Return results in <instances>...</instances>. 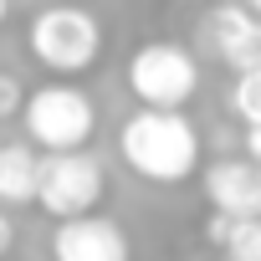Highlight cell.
<instances>
[{"mask_svg":"<svg viewBox=\"0 0 261 261\" xmlns=\"http://www.w3.org/2000/svg\"><path fill=\"white\" fill-rule=\"evenodd\" d=\"M118 149H123L128 169L154 179V185H179L200 164V134H195V123L179 108H149L144 102L134 118L123 123Z\"/></svg>","mask_w":261,"mask_h":261,"instance_id":"6da1fadb","label":"cell"},{"mask_svg":"<svg viewBox=\"0 0 261 261\" xmlns=\"http://www.w3.org/2000/svg\"><path fill=\"white\" fill-rule=\"evenodd\" d=\"M102 51V26L82 6H46L31 21V57L51 67L57 77H77L97 62Z\"/></svg>","mask_w":261,"mask_h":261,"instance_id":"7a4b0ae2","label":"cell"},{"mask_svg":"<svg viewBox=\"0 0 261 261\" xmlns=\"http://www.w3.org/2000/svg\"><path fill=\"white\" fill-rule=\"evenodd\" d=\"M26 118V134L51 154V149H87L92 128H97V108L82 87L72 82H51V87H36L21 108Z\"/></svg>","mask_w":261,"mask_h":261,"instance_id":"3957f363","label":"cell"},{"mask_svg":"<svg viewBox=\"0 0 261 261\" xmlns=\"http://www.w3.org/2000/svg\"><path fill=\"white\" fill-rule=\"evenodd\" d=\"M128 87L149 108H185L200 87V62L179 41H144L128 62Z\"/></svg>","mask_w":261,"mask_h":261,"instance_id":"277c9868","label":"cell"},{"mask_svg":"<svg viewBox=\"0 0 261 261\" xmlns=\"http://www.w3.org/2000/svg\"><path fill=\"white\" fill-rule=\"evenodd\" d=\"M102 200V164L87 154V149H51L41 159V190H36V205L57 220L67 215H87L92 205Z\"/></svg>","mask_w":261,"mask_h":261,"instance_id":"5b68a950","label":"cell"},{"mask_svg":"<svg viewBox=\"0 0 261 261\" xmlns=\"http://www.w3.org/2000/svg\"><path fill=\"white\" fill-rule=\"evenodd\" d=\"M200 41L230 67V72H251L261 67V16L251 6H215L205 16Z\"/></svg>","mask_w":261,"mask_h":261,"instance_id":"8992f818","label":"cell"},{"mask_svg":"<svg viewBox=\"0 0 261 261\" xmlns=\"http://www.w3.org/2000/svg\"><path fill=\"white\" fill-rule=\"evenodd\" d=\"M51 251H57V261H123L128 256V236L113 220L87 210V215H67L57 225Z\"/></svg>","mask_w":261,"mask_h":261,"instance_id":"52a82bcc","label":"cell"},{"mask_svg":"<svg viewBox=\"0 0 261 261\" xmlns=\"http://www.w3.org/2000/svg\"><path fill=\"white\" fill-rule=\"evenodd\" d=\"M205 195L225 215H261V164L256 159H220L205 169Z\"/></svg>","mask_w":261,"mask_h":261,"instance_id":"ba28073f","label":"cell"},{"mask_svg":"<svg viewBox=\"0 0 261 261\" xmlns=\"http://www.w3.org/2000/svg\"><path fill=\"white\" fill-rule=\"evenodd\" d=\"M41 190V159L31 144H0V205H31Z\"/></svg>","mask_w":261,"mask_h":261,"instance_id":"9c48e42d","label":"cell"},{"mask_svg":"<svg viewBox=\"0 0 261 261\" xmlns=\"http://www.w3.org/2000/svg\"><path fill=\"white\" fill-rule=\"evenodd\" d=\"M205 236L230 261H261V215H225V210H215Z\"/></svg>","mask_w":261,"mask_h":261,"instance_id":"30bf717a","label":"cell"},{"mask_svg":"<svg viewBox=\"0 0 261 261\" xmlns=\"http://www.w3.org/2000/svg\"><path fill=\"white\" fill-rule=\"evenodd\" d=\"M230 113H236V118H246V128H251V123H261V67L236 72V87H230Z\"/></svg>","mask_w":261,"mask_h":261,"instance_id":"8fae6325","label":"cell"},{"mask_svg":"<svg viewBox=\"0 0 261 261\" xmlns=\"http://www.w3.org/2000/svg\"><path fill=\"white\" fill-rule=\"evenodd\" d=\"M26 108V92L16 82V72H0V118H16Z\"/></svg>","mask_w":261,"mask_h":261,"instance_id":"7c38bea8","label":"cell"},{"mask_svg":"<svg viewBox=\"0 0 261 261\" xmlns=\"http://www.w3.org/2000/svg\"><path fill=\"white\" fill-rule=\"evenodd\" d=\"M11 246H16V220H11L6 210H0V256H6Z\"/></svg>","mask_w":261,"mask_h":261,"instance_id":"4fadbf2b","label":"cell"},{"mask_svg":"<svg viewBox=\"0 0 261 261\" xmlns=\"http://www.w3.org/2000/svg\"><path fill=\"white\" fill-rule=\"evenodd\" d=\"M246 154L261 164V123H251V134H246Z\"/></svg>","mask_w":261,"mask_h":261,"instance_id":"5bb4252c","label":"cell"},{"mask_svg":"<svg viewBox=\"0 0 261 261\" xmlns=\"http://www.w3.org/2000/svg\"><path fill=\"white\" fill-rule=\"evenodd\" d=\"M6 16H11V0H0V26H6Z\"/></svg>","mask_w":261,"mask_h":261,"instance_id":"9a60e30c","label":"cell"},{"mask_svg":"<svg viewBox=\"0 0 261 261\" xmlns=\"http://www.w3.org/2000/svg\"><path fill=\"white\" fill-rule=\"evenodd\" d=\"M241 6H251V11H256V16H261V0H241Z\"/></svg>","mask_w":261,"mask_h":261,"instance_id":"2e32d148","label":"cell"}]
</instances>
